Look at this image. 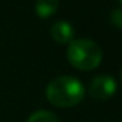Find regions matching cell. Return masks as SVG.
Segmentation results:
<instances>
[{"label": "cell", "instance_id": "obj_7", "mask_svg": "<svg viewBox=\"0 0 122 122\" xmlns=\"http://www.w3.org/2000/svg\"><path fill=\"white\" fill-rule=\"evenodd\" d=\"M111 22L115 25L116 29H121V27H122V12H121L119 7L112 12V15H111Z\"/></svg>", "mask_w": 122, "mask_h": 122}, {"label": "cell", "instance_id": "obj_1", "mask_svg": "<svg viewBox=\"0 0 122 122\" xmlns=\"http://www.w3.org/2000/svg\"><path fill=\"white\" fill-rule=\"evenodd\" d=\"M85 96V86L73 76H57L46 88L47 101L57 108H71L78 105Z\"/></svg>", "mask_w": 122, "mask_h": 122}, {"label": "cell", "instance_id": "obj_2", "mask_svg": "<svg viewBox=\"0 0 122 122\" xmlns=\"http://www.w3.org/2000/svg\"><path fill=\"white\" fill-rule=\"evenodd\" d=\"M69 63L79 71H92L102 62V49L92 39H73L66 52Z\"/></svg>", "mask_w": 122, "mask_h": 122}, {"label": "cell", "instance_id": "obj_5", "mask_svg": "<svg viewBox=\"0 0 122 122\" xmlns=\"http://www.w3.org/2000/svg\"><path fill=\"white\" fill-rule=\"evenodd\" d=\"M59 0H36V15L40 19H47L57 12Z\"/></svg>", "mask_w": 122, "mask_h": 122}, {"label": "cell", "instance_id": "obj_6", "mask_svg": "<svg viewBox=\"0 0 122 122\" xmlns=\"http://www.w3.org/2000/svg\"><path fill=\"white\" fill-rule=\"evenodd\" d=\"M26 122H59L57 116L49 111H37L29 116Z\"/></svg>", "mask_w": 122, "mask_h": 122}, {"label": "cell", "instance_id": "obj_3", "mask_svg": "<svg viewBox=\"0 0 122 122\" xmlns=\"http://www.w3.org/2000/svg\"><path fill=\"white\" fill-rule=\"evenodd\" d=\"M116 81L109 75H99L89 85V95L95 99H109L116 92Z\"/></svg>", "mask_w": 122, "mask_h": 122}, {"label": "cell", "instance_id": "obj_4", "mask_svg": "<svg viewBox=\"0 0 122 122\" xmlns=\"http://www.w3.org/2000/svg\"><path fill=\"white\" fill-rule=\"evenodd\" d=\"M50 36L59 45H69L73 40L75 32H73V27L71 23H68L65 20H59L52 26Z\"/></svg>", "mask_w": 122, "mask_h": 122}]
</instances>
